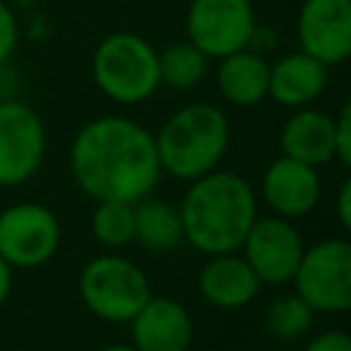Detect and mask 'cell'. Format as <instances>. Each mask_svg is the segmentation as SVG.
<instances>
[{
    "instance_id": "6da1fadb",
    "label": "cell",
    "mask_w": 351,
    "mask_h": 351,
    "mask_svg": "<svg viewBox=\"0 0 351 351\" xmlns=\"http://www.w3.org/2000/svg\"><path fill=\"white\" fill-rule=\"evenodd\" d=\"M69 173L93 203H137L154 195L162 178L154 132L126 115H99L77 129Z\"/></svg>"
},
{
    "instance_id": "7a4b0ae2",
    "label": "cell",
    "mask_w": 351,
    "mask_h": 351,
    "mask_svg": "<svg viewBox=\"0 0 351 351\" xmlns=\"http://www.w3.org/2000/svg\"><path fill=\"white\" fill-rule=\"evenodd\" d=\"M186 184L189 186L178 203L184 244L203 255L239 250L258 217V192L252 184L222 167Z\"/></svg>"
},
{
    "instance_id": "3957f363",
    "label": "cell",
    "mask_w": 351,
    "mask_h": 351,
    "mask_svg": "<svg viewBox=\"0 0 351 351\" xmlns=\"http://www.w3.org/2000/svg\"><path fill=\"white\" fill-rule=\"evenodd\" d=\"M162 176L192 181L217 170L230 145V121L211 101H192L176 110L154 134Z\"/></svg>"
},
{
    "instance_id": "277c9868",
    "label": "cell",
    "mask_w": 351,
    "mask_h": 351,
    "mask_svg": "<svg viewBox=\"0 0 351 351\" xmlns=\"http://www.w3.org/2000/svg\"><path fill=\"white\" fill-rule=\"evenodd\" d=\"M90 74L96 88L115 104H140L162 88L154 44L132 30L107 33L96 44Z\"/></svg>"
},
{
    "instance_id": "5b68a950",
    "label": "cell",
    "mask_w": 351,
    "mask_h": 351,
    "mask_svg": "<svg viewBox=\"0 0 351 351\" xmlns=\"http://www.w3.org/2000/svg\"><path fill=\"white\" fill-rule=\"evenodd\" d=\"M77 293L90 315L107 324H129L154 291L148 274L134 261L107 250L80 269Z\"/></svg>"
},
{
    "instance_id": "8992f818",
    "label": "cell",
    "mask_w": 351,
    "mask_h": 351,
    "mask_svg": "<svg viewBox=\"0 0 351 351\" xmlns=\"http://www.w3.org/2000/svg\"><path fill=\"white\" fill-rule=\"evenodd\" d=\"M293 293L315 315H340L351 307V244L346 236L307 244L291 277Z\"/></svg>"
},
{
    "instance_id": "52a82bcc",
    "label": "cell",
    "mask_w": 351,
    "mask_h": 351,
    "mask_svg": "<svg viewBox=\"0 0 351 351\" xmlns=\"http://www.w3.org/2000/svg\"><path fill=\"white\" fill-rule=\"evenodd\" d=\"M63 228L44 203L22 200L0 211V258L11 269H38L60 250Z\"/></svg>"
},
{
    "instance_id": "ba28073f",
    "label": "cell",
    "mask_w": 351,
    "mask_h": 351,
    "mask_svg": "<svg viewBox=\"0 0 351 351\" xmlns=\"http://www.w3.org/2000/svg\"><path fill=\"white\" fill-rule=\"evenodd\" d=\"M47 156V126L22 99H0V186L27 184Z\"/></svg>"
},
{
    "instance_id": "9c48e42d",
    "label": "cell",
    "mask_w": 351,
    "mask_h": 351,
    "mask_svg": "<svg viewBox=\"0 0 351 351\" xmlns=\"http://www.w3.org/2000/svg\"><path fill=\"white\" fill-rule=\"evenodd\" d=\"M255 27L252 0H189L184 30L208 60H219L250 44Z\"/></svg>"
},
{
    "instance_id": "30bf717a",
    "label": "cell",
    "mask_w": 351,
    "mask_h": 351,
    "mask_svg": "<svg viewBox=\"0 0 351 351\" xmlns=\"http://www.w3.org/2000/svg\"><path fill=\"white\" fill-rule=\"evenodd\" d=\"M304 236L299 233L293 219L277 217V214H258L239 247L244 261L258 274L261 285H288L299 258L304 252Z\"/></svg>"
},
{
    "instance_id": "8fae6325",
    "label": "cell",
    "mask_w": 351,
    "mask_h": 351,
    "mask_svg": "<svg viewBox=\"0 0 351 351\" xmlns=\"http://www.w3.org/2000/svg\"><path fill=\"white\" fill-rule=\"evenodd\" d=\"M299 49L324 66H340L351 55V0H302L296 14Z\"/></svg>"
},
{
    "instance_id": "7c38bea8",
    "label": "cell",
    "mask_w": 351,
    "mask_h": 351,
    "mask_svg": "<svg viewBox=\"0 0 351 351\" xmlns=\"http://www.w3.org/2000/svg\"><path fill=\"white\" fill-rule=\"evenodd\" d=\"M324 184L321 173L313 165H304L291 156H277L261 176V200L269 206L271 214L285 219H302L315 211L321 203Z\"/></svg>"
},
{
    "instance_id": "4fadbf2b",
    "label": "cell",
    "mask_w": 351,
    "mask_h": 351,
    "mask_svg": "<svg viewBox=\"0 0 351 351\" xmlns=\"http://www.w3.org/2000/svg\"><path fill=\"white\" fill-rule=\"evenodd\" d=\"M195 321L184 302L151 293L129 318V343L137 351H189Z\"/></svg>"
},
{
    "instance_id": "5bb4252c",
    "label": "cell",
    "mask_w": 351,
    "mask_h": 351,
    "mask_svg": "<svg viewBox=\"0 0 351 351\" xmlns=\"http://www.w3.org/2000/svg\"><path fill=\"white\" fill-rule=\"evenodd\" d=\"M261 280L239 250L206 255L197 271V291L206 304L217 310H241L261 293Z\"/></svg>"
},
{
    "instance_id": "9a60e30c",
    "label": "cell",
    "mask_w": 351,
    "mask_h": 351,
    "mask_svg": "<svg viewBox=\"0 0 351 351\" xmlns=\"http://www.w3.org/2000/svg\"><path fill=\"white\" fill-rule=\"evenodd\" d=\"M329 85V66L296 49L269 63V99L280 107L299 110L315 104Z\"/></svg>"
},
{
    "instance_id": "2e32d148",
    "label": "cell",
    "mask_w": 351,
    "mask_h": 351,
    "mask_svg": "<svg viewBox=\"0 0 351 351\" xmlns=\"http://www.w3.org/2000/svg\"><path fill=\"white\" fill-rule=\"evenodd\" d=\"M280 154L313 167L335 162V115L313 104L293 110L280 126Z\"/></svg>"
},
{
    "instance_id": "e0dca14e",
    "label": "cell",
    "mask_w": 351,
    "mask_h": 351,
    "mask_svg": "<svg viewBox=\"0 0 351 351\" xmlns=\"http://www.w3.org/2000/svg\"><path fill=\"white\" fill-rule=\"evenodd\" d=\"M217 90L233 107H255L269 99V60L244 47L217 60Z\"/></svg>"
},
{
    "instance_id": "ac0fdd59",
    "label": "cell",
    "mask_w": 351,
    "mask_h": 351,
    "mask_svg": "<svg viewBox=\"0 0 351 351\" xmlns=\"http://www.w3.org/2000/svg\"><path fill=\"white\" fill-rule=\"evenodd\" d=\"M134 241L148 252H170L184 244L178 206L162 197H143L134 203Z\"/></svg>"
},
{
    "instance_id": "d6986e66",
    "label": "cell",
    "mask_w": 351,
    "mask_h": 351,
    "mask_svg": "<svg viewBox=\"0 0 351 351\" xmlns=\"http://www.w3.org/2000/svg\"><path fill=\"white\" fill-rule=\"evenodd\" d=\"M159 85L170 90H192L208 74V58L192 41H173L165 49H156Z\"/></svg>"
},
{
    "instance_id": "ffe728a7",
    "label": "cell",
    "mask_w": 351,
    "mask_h": 351,
    "mask_svg": "<svg viewBox=\"0 0 351 351\" xmlns=\"http://www.w3.org/2000/svg\"><path fill=\"white\" fill-rule=\"evenodd\" d=\"M90 233L110 252H118L126 244H132L134 241V203L96 200L93 214H90Z\"/></svg>"
},
{
    "instance_id": "44dd1931",
    "label": "cell",
    "mask_w": 351,
    "mask_h": 351,
    "mask_svg": "<svg viewBox=\"0 0 351 351\" xmlns=\"http://www.w3.org/2000/svg\"><path fill=\"white\" fill-rule=\"evenodd\" d=\"M313 321H315V313L296 293H282V296L271 299L263 313V329L280 343L304 337L313 329Z\"/></svg>"
},
{
    "instance_id": "7402d4cb",
    "label": "cell",
    "mask_w": 351,
    "mask_h": 351,
    "mask_svg": "<svg viewBox=\"0 0 351 351\" xmlns=\"http://www.w3.org/2000/svg\"><path fill=\"white\" fill-rule=\"evenodd\" d=\"M16 44H19L16 14L11 11V5L5 0H0V66H5L11 60V55L16 52Z\"/></svg>"
},
{
    "instance_id": "603a6c76",
    "label": "cell",
    "mask_w": 351,
    "mask_h": 351,
    "mask_svg": "<svg viewBox=\"0 0 351 351\" xmlns=\"http://www.w3.org/2000/svg\"><path fill=\"white\" fill-rule=\"evenodd\" d=\"M335 162L351 167V104H343L335 115Z\"/></svg>"
},
{
    "instance_id": "cb8c5ba5",
    "label": "cell",
    "mask_w": 351,
    "mask_h": 351,
    "mask_svg": "<svg viewBox=\"0 0 351 351\" xmlns=\"http://www.w3.org/2000/svg\"><path fill=\"white\" fill-rule=\"evenodd\" d=\"M302 351H351V335L346 329H324L313 335Z\"/></svg>"
},
{
    "instance_id": "d4e9b609",
    "label": "cell",
    "mask_w": 351,
    "mask_h": 351,
    "mask_svg": "<svg viewBox=\"0 0 351 351\" xmlns=\"http://www.w3.org/2000/svg\"><path fill=\"white\" fill-rule=\"evenodd\" d=\"M335 217H337V225L348 233L351 230V181L348 178H343L335 192Z\"/></svg>"
},
{
    "instance_id": "484cf974",
    "label": "cell",
    "mask_w": 351,
    "mask_h": 351,
    "mask_svg": "<svg viewBox=\"0 0 351 351\" xmlns=\"http://www.w3.org/2000/svg\"><path fill=\"white\" fill-rule=\"evenodd\" d=\"M11 282H14V269L0 258V307L5 304V299L11 293Z\"/></svg>"
},
{
    "instance_id": "4316f807",
    "label": "cell",
    "mask_w": 351,
    "mask_h": 351,
    "mask_svg": "<svg viewBox=\"0 0 351 351\" xmlns=\"http://www.w3.org/2000/svg\"><path fill=\"white\" fill-rule=\"evenodd\" d=\"M99 351H137L132 343H110V346H104V348H99Z\"/></svg>"
},
{
    "instance_id": "83f0119b",
    "label": "cell",
    "mask_w": 351,
    "mask_h": 351,
    "mask_svg": "<svg viewBox=\"0 0 351 351\" xmlns=\"http://www.w3.org/2000/svg\"><path fill=\"white\" fill-rule=\"evenodd\" d=\"M0 351H3V348H0Z\"/></svg>"
}]
</instances>
